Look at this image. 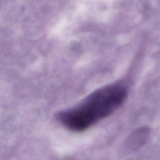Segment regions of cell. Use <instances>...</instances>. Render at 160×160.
Listing matches in <instances>:
<instances>
[{
	"label": "cell",
	"instance_id": "obj_1",
	"mask_svg": "<svg viewBox=\"0 0 160 160\" xmlns=\"http://www.w3.org/2000/svg\"><path fill=\"white\" fill-rule=\"evenodd\" d=\"M126 87L114 83L102 87L74 107L58 112V121L67 130L81 132L118 110L126 101Z\"/></svg>",
	"mask_w": 160,
	"mask_h": 160
},
{
	"label": "cell",
	"instance_id": "obj_2",
	"mask_svg": "<svg viewBox=\"0 0 160 160\" xmlns=\"http://www.w3.org/2000/svg\"><path fill=\"white\" fill-rule=\"evenodd\" d=\"M149 134V129L147 127L135 130L126 140L125 148L132 151L137 150L147 141Z\"/></svg>",
	"mask_w": 160,
	"mask_h": 160
}]
</instances>
